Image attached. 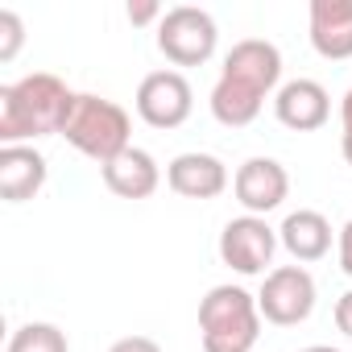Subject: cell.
Returning a JSON list of instances; mask_svg holds the SVG:
<instances>
[{
    "instance_id": "cell-1",
    "label": "cell",
    "mask_w": 352,
    "mask_h": 352,
    "mask_svg": "<svg viewBox=\"0 0 352 352\" xmlns=\"http://www.w3.org/2000/svg\"><path fill=\"white\" fill-rule=\"evenodd\" d=\"M282 87V50L265 38H241L224 54V71L212 87V116L224 129H245L261 116L265 100Z\"/></svg>"
},
{
    "instance_id": "cell-2",
    "label": "cell",
    "mask_w": 352,
    "mask_h": 352,
    "mask_svg": "<svg viewBox=\"0 0 352 352\" xmlns=\"http://www.w3.org/2000/svg\"><path fill=\"white\" fill-rule=\"evenodd\" d=\"M79 91H71L58 75L34 71L17 83L0 87V145H34L38 137H63L67 116Z\"/></svg>"
},
{
    "instance_id": "cell-3",
    "label": "cell",
    "mask_w": 352,
    "mask_h": 352,
    "mask_svg": "<svg viewBox=\"0 0 352 352\" xmlns=\"http://www.w3.org/2000/svg\"><path fill=\"white\" fill-rule=\"evenodd\" d=\"M261 307L257 294H249L245 286H212L199 302V336H204V352H253V344L261 340Z\"/></svg>"
},
{
    "instance_id": "cell-4",
    "label": "cell",
    "mask_w": 352,
    "mask_h": 352,
    "mask_svg": "<svg viewBox=\"0 0 352 352\" xmlns=\"http://www.w3.org/2000/svg\"><path fill=\"white\" fill-rule=\"evenodd\" d=\"M129 133H133L129 112L116 100H104V96H91V91H79V100L67 116V129H63L67 145H75L83 157H91L100 166L120 157L133 145Z\"/></svg>"
},
{
    "instance_id": "cell-5",
    "label": "cell",
    "mask_w": 352,
    "mask_h": 352,
    "mask_svg": "<svg viewBox=\"0 0 352 352\" xmlns=\"http://www.w3.org/2000/svg\"><path fill=\"white\" fill-rule=\"evenodd\" d=\"M220 46V25L208 9L195 5H174L166 9L157 25V50L174 67H204Z\"/></svg>"
},
{
    "instance_id": "cell-6",
    "label": "cell",
    "mask_w": 352,
    "mask_h": 352,
    "mask_svg": "<svg viewBox=\"0 0 352 352\" xmlns=\"http://www.w3.org/2000/svg\"><path fill=\"white\" fill-rule=\"evenodd\" d=\"M315 278L302 270V265H274L265 278H261V290H257V307H261V319L274 323V327H298L311 319L315 311Z\"/></svg>"
},
{
    "instance_id": "cell-7",
    "label": "cell",
    "mask_w": 352,
    "mask_h": 352,
    "mask_svg": "<svg viewBox=\"0 0 352 352\" xmlns=\"http://www.w3.org/2000/svg\"><path fill=\"white\" fill-rule=\"evenodd\" d=\"M278 228L265 224V216H236L224 224L220 241H216V253L228 270L245 274V278H265L270 265H274V253H278Z\"/></svg>"
},
{
    "instance_id": "cell-8",
    "label": "cell",
    "mask_w": 352,
    "mask_h": 352,
    "mask_svg": "<svg viewBox=\"0 0 352 352\" xmlns=\"http://www.w3.org/2000/svg\"><path fill=\"white\" fill-rule=\"evenodd\" d=\"M137 116L149 129H179L195 108V91L183 71H149L137 83Z\"/></svg>"
},
{
    "instance_id": "cell-9",
    "label": "cell",
    "mask_w": 352,
    "mask_h": 352,
    "mask_svg": "<svg viewBox=\"0 0 352 352\" xmlns=\"http://www.w3.org/2000/svg\"><path fill=\"white\" fill-rule=\"evenodd\" d=\"M232 195L245 208V216H270L290 195V174L278 157H249L232 174Z\"/></svg>"
},
{
    "instance_id": "cell-10",
    "label": "cell",
    "mask_w": 352,
    "mask_h": 352,
    "mask_svg": "<svg viewBox=\"0 0 352 352\" xmlns=\"http://www.w3.org/2000/svg\"><path fill=\"white\" fill-rule=\"evenodd\" d=\"M274 116L290 133H315L331 120V96L315 79H286L274 96Z\"/></svg>"
},
{
    "instance_id": "cell-11",
    "label": "cell",
    "mask_w": 352,
    "mask_h": 352,
    "mask_svg": "<svg viewBox=\"0 0 352 352\" xmlns=\"http://www.w3.org/2000/svg\"><path fill=\"white\" fill-rule=\"evenodd\" d=\"M228 166L216 157V153H199V149H191V153H179L170 166H166V187L174 191V195H183V199H216V195H224L228 191Z\"/></svg>"
},
{
    "instance_id": "cell-12",
    "label": "cell",
    "mask_w": 352,
    "mask_h": 352,
    "mask_svg": "<svg viewBox=\"0 0 352 352\" xmlns=\"http://www.w3.org/2000/svg\"><path fill=\"white\" fill-rule=\"evenodd\" d=\"M50 179V166L34 145H0V199L30 204Z\"/></svg>"
},
{
    "instance_id": "cell-13",
    "label": "cell",
    "mask_w": 352,
    "mask_h": 352,
    "mask_svg": "<svg viewBox=\"0 0 352 352\" xmlns=\"http://www.w3.org/2000/svg\"><path fill=\"white\" fill-rule=\"evenodd\" d=\"M311 46L327 63L352 58V0H311Z\"/></svg>"
},
{
    "instance_id": "cell-14",
    "label": "cell",
    "mask_w": 352,
    "mask_h": 352,
    "mask_svg": "<svg viewBox=\"0 0 352 352\" xmlns=\"http://www.w3.org/2000/svg\"><path fill=\"white\" fill-rule=\"evenodd\" d=\"M100 174H104V187H108L112 195H120V199H149V195L162 187V166H157V157H153L149 149H141V145H129L120 157L104 162Z\"/></svg>"
},
{
    "instance_id": "cell-15",
    "label": "cell",
    "mask_w": 352,
    "mask_h": 352,
    "mask_svg": "<svg viewBox=\"0 0 352 352\" xmlns=\"http://www.w3.org/2000/svg\"><path fill=\"white\" fill-rule=\"evenodd\" d=\"M278 241H282V249H286L294 261L307 265V261H319V257L331 253V224H327L323 212L298 208V212H290V216L282 220Z\"/></svg>"
},
{
    "instance_id": "cell-16",
    "label": "cell",
    "mask_w": 352,
    "mask_h": 352,
    "mask_svg": "<svg viewBox=\"0 0 352 352\" xmlns=\"http://www.w3.org/2000/svg\"><path fill=\"white\" fill-rule=\"evenodd\" d=\"M5 352H71L67 344V331L58 323H21L13 336H9V348Z\"/></svg>"
},
{
    "instance_id": "cell-17",
    "label": "cell",
    "mask_w": 352,
    "mask_h": 352,
    "mask_svg": "<svg viewBox=\"0 0 352 352\" xmlns=\"http://www.w3.org/2000/svg\"><path fill=\"white\" fill-rule=\"evenodd\" d=\"M25 42V25L13 9H0V63H13Z\"/></svg>"
},
{
    "instance_id": "cell-18",
    "label": "cell",
    "mask_w": 352,
    "mask_h": 352,
    "mask_svg": "<svg viewBox=\"0 0 352 352\" xmlns=\"http://www.w3.org/2000/svg\"><path fill=\"white\" fill-rule=\"evenodd\" d=\"M124 17L133 21V25H162V17H166V9L157 5V0H129L124 5Z\"/></svg>"
},
{
    "instance_id": "cell-19",
    "label": "cell",
    "mask_w": 352,
    "mask_h": 352,
    "mask_svg": "<svg viewBox=\"0 0 352 352\" xmlns=\"http://www.w3.org/2000/svg\"><path fill=\"white\" fill-rule=\"evenodd\" d=\"M336 257H340V270L352 278V220H344V228L336 232Z\"/></svg>"
},
{
    "instance_id": "cell-20",
    "label": "cell",
    "mask_w": 352,
    "mask_h": 352,
    "mask_svg": "<svg viewBox=\"0 0 352 352\" xmlns=\"http://www.w3.org/2000/svg\"><path fill=\"white\" fill-rule=\"evenodd\" d=\"M108 352H162V344H157L153 336H124V340H116Z\"/></svg>"
},
{
    "instance_id": "cell-21",
    "label": "cell",
    "mask_w": 352,
    "mask_h": 352,
    "mask_svg": "<svg viewBox=\"0 0 352 352\" xmlns=\"http://www.w3.org/2000/svg\"><path fill=\"white\" fill-rule=\"evenodd\" d=\"M336 327H340L344 336H352V290H344V294L336 298Z\"/></svg>"
},
{
    "instance_id": "cell-22",
    "label": "cell",
    "mask_w": 352,
    "mask_h": 352,
    "mask_svg": "<svg viewBox=\"0 0 352 352\" xmlns=\"http://www.w3.org/2000/svg\"><path fill=\"white\" fill-rule=\"evenodd\" d=\"M340 124H344V133H352V87H348L344 100H340Z\"/></svg>"
},
{
    "instance_id": "cell-23",
    "label": "cell",
    "mask_w": 352,
    "mask_h": 352,
    "mask_svg": "<svg viewBox=\"0 0 352 352\" xmlns=\"http://www.w3.org/2000/svg\"><path fill=\"white\" fill-rule=\"evenodd\" d=\"M340 153H344V162L352 166V133H340Z\"/></svg>"
},
{
    "instance_id": "cell-24",
    "label": "cell",
    "mask_w": 352,
    "mask_h": 352,
    "mask_svg": "<svg viewBox=\"0 0 352 352\" xmlns=\"http://www.w3.org/2000/svg\"><path fill=\"white\" fill-rule=\"evenodd\" d=\"M298 352H340V348H331V344H311V348H298Z\"/></svg>"
}]
</instances>
